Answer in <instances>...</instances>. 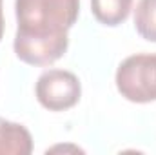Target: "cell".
Here are the masks:
<instances>
[{"mask_svg": "<svg viewBox=\"0 0 156 155\" xmlns=\"http://www.w3.org/2000/svg\"><path fill=\"white\" fill-rule=\"evenodd\" d=\"M80 0H15V53L31 66L56 62L69 46L67 31L78 18Z\"/></svg>", "mask_w": 156, "mask_h": 155, "instance_id": "obj_1", "label": "cell"}, {"mask_svg": "<svg viewBox=\"0 0 156 155\" xmlns=\"http://www.w3.org/2000/svg\"><path fill=\"white\" fill-rule=\"evenodd\" d=\"M116 88L131 102L156 100V53L131 55L116 70Z\"/></svg>", "mask_w": 156, "mask_h": 155, "instance_id": "obj_2", "label": "cell"}, {"mask_svg": "<svg viewBox=\"0 0 156 155\" xmlns=\"http://www.w3.org/2000/svg\"><path fill=\"white\" fill-rule=\"evenodd\" d=\"M38 102L49 112L69 110L80 100L82 86L75 73L66 70H47L37 80Z\"/></svg>", "mask_w": 156, "mask_h": 155, "instance_id": "obj_3", "label": "cell"}, {"mask_svg": "<svg viewBox=\"0 0 156 155\" xmlns=\"http://www.w3.org/2000/svg\"><path fill=\"white\" fill-rule=\"evenodd\" d=\"M33 137L27 128L0 117V155H29Z\"/></svg>", "mask_w": 156, "mask_h": 155, "instance_id": "obj_4", "label": "cell"}, {"mask_svg": "<svg viewBox=\"0 0 156 155\" xmlns=\"http://www.w3.org/2000/svg\"><path fill=\"white\" fill-rule=\"evenodd\" d=\"M133 7V0H91V11L94 18L104 26H120L127 20Z\"/></svg>", "mask_w": 156, "mask_h": 155, "instance_id": "obj_5", "label": "cell"}, {"mask_svg": "<svg viewBox=\"0 0 156 155\" xmlns=\"http://www.w3.org/2000/svg\"><path fill=\"white\" fill-rule=\"evenodd\" d=\"M134 28L142 39L156 42V0H138L134 9Z\"/></svg>", "mask_w": 156, "mask_h": 155, "instance_id": "obj_6", "label": "cell"}, {"mask_svg": "<svg viewBox=\"0 0 156 155\" xmlns=\"http://www.w3.org/2000/svg\"><path fill=\"white\" fill-rule=\"evenodd\" d=\"M4 37V13H2V0H0V40Z\"/></svg>", "mask_w": 156, "mask_h": 155, "instance_id": "obj_7", "label": "cell"}]
</instances>
